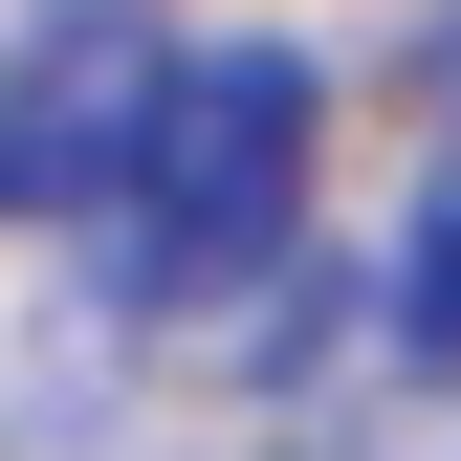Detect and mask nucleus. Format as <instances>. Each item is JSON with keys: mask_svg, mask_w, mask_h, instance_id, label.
Listing matches in <instances>:
<instances>
[{"mask_svg": "<svg viewBox=\"0 0 461 461\" xmlns=\"http://www.w3.org/2000/svg\"><path fill=\"white\" fill-rule=\"evenodd\" d=\"M308 154H330L308 44H154V110H132V154L88 198L110 308H242L308 242Z\"/></svg>", "mask_w": 461, "mask_h": 461, "instance_id": "obj_1", "label": "nucleus"}, {"mask_svg": "<svg viewBox=\"0 0 461 461\" xmlns=\"http://www.w3.org/2000/svg\"><path fill=\"white\" fill-rule=\"evenodd\" d=\"M132 110H154V23H132V0L0 23V220H88L110 154H132Z\"/></svg>", "mask_w": 461, "mask_h": 461, "instance_id": "obj_2", "label": "nucleus"}, {"mask_svg": "<svg viewBox=\"0 0 461 461\" xmlns=\"http://www.w3.org/2000/svg\"><path fill=\"white\" fill-rule=\"evenodd\" d=\"M395 374H461V154H439V198L395 220Z\"/></svg>", "mask_w": 461, "mask_h": 461, "instance_id": "obj_3", "label": "nucleus"}, {"mask_svg": "<svg viewBox=\"0 0 461 461\" xmlns=\"http://www.w3.org/2000/svg\"><path fill=\"white\" fill-rule=\"evenodd\" d=\"M285 461H374V439H285Z\"/></svg>", "mask_w": 461, "mask_h": 461, "instance_id": "obj_4", "label": "nucleus"}]
</instances>
